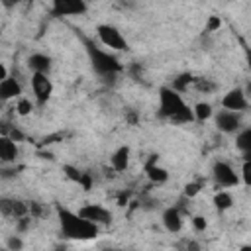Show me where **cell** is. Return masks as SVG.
<instances>
[{"label":"cell","mask_w":251,"mask_h":251,"mask_svg":"<svg viewBox=\"0 0 251 251\" xmlns=\"http://www.w3.org/2000/svg\"><path fill=\"white\" fill-rule=\"evenodd\" d=\"M55 214L59 220L61 227V237L63 239H73V241H88L94 239L100 231L98 226L82 220L76 212H71L69 208H63L61 204L55 206Z\"/></svg>","instance_id":"cell-1"},{"label":"cell","mask_w":251,"mask_h":251,"mask_svg":"<svg viewBox=\"0 0 251 251\" xmlns=\"http://www.w3.org/2000/svg\"><path fill=\"white\" fill-rule=\"evenodd\" d=\"M159 116L173 122V124H188L192 122V108L182 100L178 92H175L171 86L159 88Z\"/></svg>","instance_id":"cell-2"},{"label":"cell","mask_w":251,"mask_h":251,"mask_svg":"<svg viewBox=\"0 0 251 251\" xmlns=\"http://www.w3.org/2000/svg\"><path fill=\"white\" fill-rule=\"evenodd\" d=\"M82 43H84V49L88 53V59H90V65L92 69L104 76V78H114L120 71H122V65L118 61V57L102 47H98L96 43H92L88 37H82Z\"/></svg>","instance_id":"cell-3"},{"label":"cell","mask_w":251,"mask_h":251,"mask_svg":"<svg viewBox=\"0 0 251 251\" xmlns=\"http://www.w3.org/2000/svg\"><path fill=\"white\" fill-rule=\"evenodd\" d=\"M96 35H98V39L102 41L104 47H110L114 51H127L129 49L126 37L122 35V31L116 25L100 24V25H96Z\"/></svg>","instance_id":"cell-4"},{"label":"cell","mask_w":251,"mask_h":251,"mask_svg":"<svg viewBox=\"0 0 251 251\" xmlns=\"http://www.w3.org/2000/svg\"><path fill=\"white\" fill-rule=\"evenodd\" d=\"M212 176H214L216 184L222 186V188H231V186L239 184V175L226 161H216L212 165Z\"/></svg>","instance_id":"cell-5"},{"label":"cell","mask_w":251,"mask_h":251,"mask_svg":"<svg viewBox=\"0 0 251 251\" xmlns=\"http://www.w3.org/2000/svg\"><path fill=\"white\" fill-rule=\"evenodd\" d=\"M82 220H86V222H90V224H94V226H108V224H112V212L110 210H106L104 206H100V204H84L82 208H78V212H76Z\"/></svg>","instance_id":"cell-6"},{"label":"cell","mask_w":251,"mask_h":251,"mask_svg":"<svg viewBox=\"0 0 251 251\" xmlns=\"http://www.w3.org/2000/svg\"><path fill=\"white\" fill-rule=\"evenodd\" d=\"M31 90H33V96H35L37 106H45L47 100L53 94V82H51L49 75L33 73L31 75Z\"/></svg>","instance_id":"cell-7"},{"label":"cell","mask_w":251,"mask_h":251,"mask_svg":"<svg viewBox=\"0 0 251 251\" xmlns=\"http://www.w3.org/2000/svg\"><path fill=\"white\" fill-rule=\"evenodd\" d=\"M88 10L84 0H55L51 6L53 16H80Z\"/></svg>","instance_id":"cell-8"},{"label":"cell","mask_w":251,"mask_h":251,"mask_svg":"<svg viewBox=\"0 0 251 251\" xmlns=\"http://www.w3.org/2000/svg\"><path fill=\"white\" fill-rule=\"evenodd\" d=\"M222 108L224 110H229V112H243L249 108V102H247V94L243 88H231L229 92L224 94L222 98Z\"/></svg>","instance_id":"cell-9"},{"label":"cell","mask_w":251,"mask_h":251,"mask_svg":"<svg viewBox=\"0 0 251 251\" xmlns=\"http://www.w3.org/2000/svg\"><path fill=\"white\" fill-rule=\"evenodd\" d=\"M0 214L6 216V218H14V220H20V218H25L29 214L27 210V202L20 200V198H0Z\"/></svg>","instance_id":"cell-10"},{"label":"cell","mask_w":251,"mask_h":251,"mask_svg":"<svg viewBox=\"0 0 251 251\" xmlns=\"http://www.w3.org/2000/svg\"><path fill=\"white\" fill-rule=\"evenodd\" d=\"M216 127L222 133H235L241 127V114L239 112H229V110H220L216 114Z\"/></svg>","instance_id":"cell-11"},{"label":"cell","mask_w":251,"mask_h":251,"mask_svg":"<svg viewBox=\"0 0 251 251\" xmlns=\"http://www.w3.org/2000/svg\"><path fill=\"white\" fill-rule=\"evenodd\" d=\"M161 222H163L165 229L171 231V233H178V231L182 229V214H180L175 206H169V208L163 210Z\"/></svg>","instance_id":"cell-12"},{"label":"cell","mask_w":251,"mask_h":251,"mask_svg":"<svg viewBox=\"0 0 251 251\" xmlns=\"http://www.w3.org/2000/svg\"><path fill=\"white\" fill-rule=\"evenodd\" d=\"M18 159V145L12 137L0 135V163L12 165Z\"/></svg>","instance_id":"cell-13"},{"label":"cell","mask_w":251,"mask_h":251,"mask_svg":"<svg viewBox=\"0 0 251 251\" xmlns=\"http://www.w3.org/2000/svg\"><path fill=\"white\" fill-rule=\"evenodd\" d=\"M22 94V84L18 82L16 76H6L0 82V100H12V98H20Z\"/></svg>","instance_id":"cell-14"},{"label":"cell","mask_w":251,"mask_h":251,"mask_svg":"<svg viewBox=\"0 0 251 251\" xmlns=\"http://www.w3.org/2000/svg\"><path fill=\"white\" fill-rule=\"evenodd\" d=\"M145 173H147V176H149V180H151L153 184H163V182L169 180L167 169H163V167L157 165V155H153L151 161L145 165Z\"/></svg>","instance_id":"cell-15"},{"label":"cell","mask_w":251,"mask_h":251,"mask_svg":"<svg viewBox=\"0 0 251 251\" xmlns=\"http://www.w3.org/2000/svg\"><path fill=\"white\" fill-rule=\"evenodd\" d=\"M27 67H29L33 73L49 75V71H51V57L45 55V53H33V55H29V59H27Z\"/></svg>","instance_id":"cell-16"},{"label":"cell","mask_w":251,"mask_h":251,"mask_svg":"<svg viewBox=\"0 0 251 251\" xmlns=\"http://www.w3.org/2000/svg\"><path fill=\"white\" fill-rule=\"evenodd\" d=\"M129 153H131V149H129L127 145H122V147H118V149L112 153L110 165H112V169H114L116 173H122V171L127 169V165H129Z\"/></svg>","instance_id":"cell-17"},{"label":"cell","mask_w":251,"mask_h":251,"mask_svg":"<svg viewBox=\"0 0 251 251\" xmlns=\"http://www.w3.org/2000/svg\"><path fill=\"white\" fill-rule=\"evenodd\" d=\"M235 147L243 153V161H251V127H243L235 135Z\"/></svg>","instance_id":"cell-18"},{"label":"cell","mask_w":251,"mask_h":251,"mask_svg":"<svg viewBox=\"0 0 251 251\" xmlns=\"http://www.w3.org/2000/svg\"><path fill=\"white\" fill-rule=\"evenodd\" d=\"M214 206L218 212H226L233 206V196L227 192V190H220L214 194Z\"/></svg>","instance_id":"cell-19"},{"label":"cell","mask_w":251,"mask_h":251,"mask_svg":"<svg viewBox=\"0 0 251 251\" xmlns=\"http://www.w3.org/2000/svg\"><path fill=\"white\" fill-rule=\"evenodd\" d=\"M192 80H194V76L190 75V73H182V75H178L175 80H173V90L175 92H178V94H182L190 84H192Z\"/></svg>","instance_id":"cell-20"},{"label":"cell","mask_w":251,"mask_h":251,"mask_svg":"<svg viewBox=\"0 0 251 251\" xmlns=\"http://www.w3.org/2000/svg\"><path fill=\"white\" fill-rule=\"evenodd\" d=\"M210 116H212V106L208 102H198L192 108V118L198 120V122H206Z\"/></svg>","instance_id":"cell-21"},{"label":"cell","mask_w":251,"mask_h":251,"mask_svg":"<svg viewBox=\"0 0 251 251\" xmlns=\"http://www.w3.org/2000/svg\"><path fill=\"white\" fill-rule=\"evenodd\" d=\"M192 84H194V88H196L198 92H204V94H210V92H214V90L218 88L216 82L210 80V78H194Z\"/></svg>","instance_id":"cell-22"},{"label":"cell","mask_w":251,"mask_h":251,"mask_svg":"<svg viewBox=\"0 0 251 251\" xmlns=\"http://www.w3.org/2000/svg\"><path fill=\"white\" fill-rule=\"evenodd\" d=\"M31 110H33V104H31V100H27V98H18V102H16V112L20 114V116H27V114H31Z\"/></svg>","instance_id":"cell-23"},{"label":"cell","mask_w":251,"mask_h":251,"mask_svg":"<svg viewBox=\"0 0 251 251\" xmlns=\"http://www.w3.org/2000/svg\"><path fill=\"white\" fill-rule=\"evenodd\" d=\"M222 27V18L220 16H208V22H206V27H204V33L210 35L214 31H218Z\"/></svg>","instance_id":"cell-24"},{"label":"cell","mask_w":251,"mask_h":251,"mask_svg":"<svg viewBox=\"0 0 251 251\" xmlns=\"http://www.w3.org/2000/svg\"><path fill=\"white\" fill-rule=\"evenodd\" d=\"M6 247H8V251H22V249H24V239H22L18 233H16V235H8Z\"/></svg>","instance_id":"cell-25"},{"label":"cell","mask_w":251,"mask_h":251,"mask_svg":"<svg viewBox=\"0 0 251 251\" xmlns=\"http://www.w3.org/2000/svg\"><path fill=\"white\" fill-rule=\"evenodd\" d=\"M180 251H202V247H200V243L196 239H182Z\"/></svg>","instance_id":"cell-26"},{"label":"cell","mask_w":251,"mask_h":251,"mask_svg":"<svg viewBox=\"0 0 251 251\" xmlns=\"http://www.w3.org/2000/svg\"><path fill=\"white\" fill-rule=\"evenodd\" d=\"M200 192V182H188L184 186V198H192Z\"/></svg>","instance_id":"cell-27"},{"label":"cell","mask_w":251,"mask_h":251,"mask_svg":"<svg viewBox=\"0 0 251 251\" xmlns=\"http://www.w3.org/2000/svg\"><path fill=\"white\" fill-rule=\"evenodd\" d=\"M192 227H194L196 231H204V229L208 227L206 218H204V216H192Z\"/></svg>","instance_id":"cell-28"},{"label":"cell","mask_w":251,"mask_h":251,"mask_svg":"<svg viewBox=\"0 0 251 251\" xmlns=\"http://www.w3.org/2000/svg\"><path fill=\"white\" fill-rule=\"evenodd\" d=\"M241 175H243V182L249 184V182H251V161H243Z\"/></svg>","instance_id":"cell-29"},{"label":"cell","mask_w":251,"mask_h":251,"mask_svg":"<svg viewBox=\"0 0 251 251\" xmlns=\"http://www.w3.org/2000/svg\"><path fill=\"white\" fill-rule=\"evenodd\" d=\"M16 222H18V231H25V229L29 227V224H31V218L25 216V218H20V220H16Z\"/></svg>","instance_id":"cell-30"},{"label":"cell","mask_w":251,"mask_h":251,"mask_svg":"<svg viewBox=\"0 0 251 251\" xmlns=\"http://www.w3.org/2000/svg\"><path fill=\"white\" fill-rule=\"evenodd\" d=\"M126 120H127L131 126H135V124H137V114H135V110L127 108V110H126Z\"/></svg>","instance_id":"cell-31"},{"label":"cell","mask_w":251,"mask_h":251,"mask_svg":"<svg viewBox=\"0 0 251 251\" xmlns=\"http://www.w3.org/2000/svg\"><path fill=\"white\" fill-rule=\"evenodd\" d=\"M18 175L16 169H0V178H14Z\"/></svg>","instance_id":"cell-32"},{"label":"cell","mask_w":251,"mask_h":251,"mask_svg":"<svg viewBox=\"0 0 251 251\" xmlns=\"http://www.w3.org/2000/svg\"><path fill=\"white\" fill-rule=\"evenodd\" d=\"M6 76H8V71H6V67H4V65H0V82H2Z\"/></svg>","instance_id":"cell-33"},{"label":"cell","mask_w":251,"mask_h":251,"mask_svg":"<svg viewBox=\"0 0 251 251\" xmlns=\"http://www.w3.org/2000/svg\"><path fill=\"white\" fill-rule=\"evenodd\" d=\"M104 251H118V249H104Z\"/></svg>","instance_id":"cell-34"}]
</instances>
